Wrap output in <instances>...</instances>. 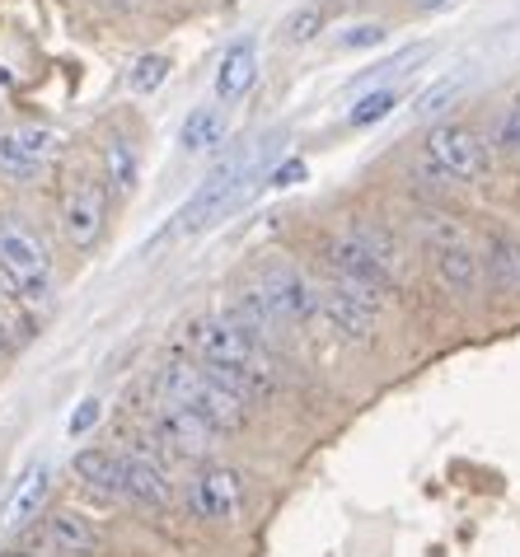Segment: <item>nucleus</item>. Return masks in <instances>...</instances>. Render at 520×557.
Instances as JSON below:
<instances>
[{
    "label": "nucleus",
    "mask_w": 520,
    "mask_h": 557,
    "mask_svg": "<svg viewBox=\"0 0 520 557\" xmlns=\"http://www.w3.org/2000/svg\"><path fill=\"white\" fill-rule=\"evenodd\" d=\"M164 394H170V404H183L216 431H239L244 417H249V404H244L231 384H221L211 375V366H197V361H170Z\"/></svg>",
    "instance_id": "1"
},
{
    "label": "nucleus",
    "mask_w": 520,
    "mask_h": 557,
    "mask_svg": "<svg viewBox=\"0 0 520 557\" xmlns=\"http://www.w3.org/2000/svg\"><path fill=\"white\" fill-rule=\"evenodd\" d=\"M258 154L263 150H244V154H231L225 164H216L211 174L202 178V188H197L188 197V207H183L174 221L178 230H188V235H197V230H207V225H216L225 221L239 202H244V193L253 188V169H258Z\"/></svg>",
    "instance_id": "2"
},
{
    "label": "nucleus",
    "mask_w": 520,
    "mask_h": 557,
    "mask_svg": "<svg viewBox=\"0 0 520 557\" xmlns=\"http://www.w3.org/2000/svg\"><path fill=\"white\" fill-rule=\"evenodd\" d=\"M188 347L202 356V366H221V370H244V375L268 380V361H263V343L249 337L231 323L225 314H207L188 323Z\"/></svg>",
    "instance_id": "3"
},
{
    "label": "nucleus",
    "mask_w": 520,
    "mask_h": 557,
    "mask_svg": "<svg viewBox=\"0 0 520 557\" xmlns=\"http://www.w3.org/2000/svg\"><path fill=\"white\" fill-rule=\"evenodd\" d=\"M426 160L446 178H483L487 174V146L465 122H441V127H432V136H426Z\"/></svg>",
    "instance_id": "4"
},
{
    "label": "nucleus",
    "mask_w": 520,
    "mask_h": 557,
    "mask_svg": "<svg viewBox=\"0 0 520 557\" xmlns=\"http://www.w3.org/2000/svg\"><path fill=\"white\" fill-rule=\"evenodd\" d=\"M0 268L10 272V282L24 290V296L42 300L52 286V258L48 249L20 225H0Z\"/></svg>",
    "instance_id": "5"
},
{
    "label": "nucleus",
    "mask_w": 520,
    "mask_h": 557,
    "mask_svg": "<svg viewBox=\"0 0 520 557\" xmlns=\"http://www.w3.org/2000/svg\"><path fill=\"white\" fill-rule=\"evenodd\" d=\"M103 225H109V188L95 178H81L61 202V235L75 249H95L103 239Z\"/></svg>",
    "instance_id": "6"
},
{
    "label": "nucleus",
    "mask_w": 520,
    "mask_h": 557,
    "mask_svg": "<svg viewBox=\"0 0 520 557\" xmlns=\"http://www.w3.org/2000/svg\"><path fill=\"white\" fill-rule=\"evenodd\" d=\"M253 286L263 290V300L272 305V314L282 319V329H296V323H310L319 314V290L305 282L296 268H286V262L268 268Z\"/></svg>",
    "instance_id": "7"
},
{
    "label": "nucleus",
    "mask_w": 520,
    "mask_h": 557,
    "mask_svg": "<svg viewBox=\"0 0 520 557\" xmlns=\"http://www.w3.org/2000/svg\"><path fill=\"white\" fill-rule=\"evenodd\" d=\"M156 436L160 445H170L174 455L183 459H211V450H216V426H207L197 412H188L183 404H164L156 412Z\"/></svg>",
    "instance_id": "8"
},
{
    "label": "nucleus",
    "mask_w": 520,
    "mask_h": 557,
    "mask_svg": "<svg viewBox=\"0 0 520 557\" xmlns=\"http://www.w3.org/2000/svg\"><path fill=\"white\" fill-rule=\"evenodd\" d=\"M375 309H380L375 296H366V290L347 286V282H333V286L319 290V314H324L343 337H371Z\"/></svg>",
    "instance_id": "9"
},
{
    "label": "nucleus",
    "mask_w": 520,
    "mask_h": 557,
    "mask_svg": "<svg viewBox=\"0 0 520 557\" xmlns=\"http://www.w3.org/2000/svg\"><path fill=\"white\" fill-rule=\"evenodd\" d=\"M244 506V487L235 469H221V463H207L202 473L193 478V510L202 520H235Z\"/></svg>",
    "instance_id": "10"
},
{
    "label": "nucleus",
    "mask_w": 520,
    "mask_h": 557,
    "mask_svg": "<svg viewBox=\"0 0 520 557\" xmlns=\"http://www.w3.org/2000/svg\"><path fill=\"white\" fill-rule=\"evenodd\" d=\"M57 136L48 127H10L0 132V169L14 178H34L42 164L52 160Z\"/></svg>",
    "instance_id": "11"
},
{
    "label": "nucleus",
    "mask_w": 520,
    "mask_h": 557,
    "mask_svg": "<svg viewBox=\"0 0 520 557\" xmlns=\"http://www.w3.org/2000/svg\"><path fill=\"white\" fill-rule=\"evenodd\" d=\"M38 544L48 553H66V557H95L103 548V534L85 516H75V510H57V516L42 520Z\"/></svg>",
    "instance_id": "12"
},
{
    "label": "nucleus",
    "mask_w": 520,
    "mask_h": 557,
    "mask_svg": "<svg viewBox=\"0 0 520 557\" xmlns=\"http://www.w3.org/2000/svg\"><path fill=\"white\" fill-rule=\"evenodd\" d=\"M122 463V492H127L132 502L141 506H170V478H164V469L150 455L141 450H122L117 455Z\"/></svg>",
    "instance_id": "13"
},
{
    "label": "nucleus",
    "mask_w": 520,
    "mask_h": 557,
    "mask_svg": "<svg viewBox=\"0 0 520 557\" xmlns=\"http://www.w3.org/2000/svg\"><path fill=\"white\" fill-rule=\"evenodd\" d=\"M436 276L455 296H469V290H479V282H483V258L469 249V239L436 244Z\"/></svg>",
    "instance_id": "14"
},
{
    "label": "nucleus",
    "mask_w": 520,
    "mask_h": 557,
    "mask_svg": "<svg viewBox=\"0 0 520 557\" xmlns=\"http://www.w3.org/2000/svg\"><path fill=\"white\" fill-rule=\"evenodd\" d=\"M258 81V48L253 42H235L231 52L221 57V71H216V95L231 103V99H244Z\"/></svg>",
    "instance_id": "15"
},
{
    "label": "nucleus",
    "mask_w": 520,
    "mask_h": 557,
    "mask_svg": "<svg viewBox=\"0 0 520 557\" xmlns=\"http://www.w3.org/2000/svg\"><path fill=\"white\" fill-rule=\"evenodd\" d=\"M42 497H48V469H42V463H38V469H34V473H28L24 483H20V492H14V497H10V506H5V520H0V524H5V530H24V524L38 516Z\"/></svg>",
    "instance_id": "16"
},
{
    "label": "nucleus",
    "mask_w": 520,
    "mask_h": 557,
    "mask_svg": "<svg viewBox=\"0 0 520 557\" xmlns=\"http://www.w3.org/2000/svg\"><path fill=\"white\" fill-rule=\"evenodd\" d=\"M178 141L188 154H202V150H216L225 141V117L216 113V108H197V113H188V122H183Z\"/></svg>",
    "instance_id": "17"
},
{
    "label": "nucleus",
    "mask_w": 520,
    "mask_h": 557,
    "mask_svg": "<svg viewBox=\"0 0 520 557\" xmlns=\"http://www.w3.org/2000/svg\"><path fill=\"white\" fill-rule=\"evenodd\" d=\"M75 473L99 492H122V463L113 450H81L75 455Z\"/></svg>",
    "instance_id": "18"
},
{
    "label": "nucleus",
    "mask_w": 520,
    "mask_h": 557,
    "mask_svg": "<svg viewBox=\"0 0 520 557\" xmlns=\"http://www.w3.org/2000/svg\"><path fill=\"white\" fill-rule=\"evenodd\" d=\"M487 268H493V282L507 286L520 296V244L516 239H493V249H487Z\"/></svg>",
    "instance_id": "19"
},
{
    "label": "nucleus",
    "mask_w": 520,
    "mask_h": 557,
    "mask_svg": "<svg viewBox=\"0 0 520 557\" xmlns=\"http://www.w3.org/2000/svg\"><path fill=\"white\" fill-rule=\"evenodd\" d=\"M164 81H170V57H160V52L141 57V61L132 66V75H127V85L136 89V95H156Z\"/></svg>",
    "instance_id": "20"
},
{
    "label": "nucleus",
    "mask_w": 520,
    "mask_h": 557,
    "mask_svg": "<svg viewBox=\"0 0 520 557\" xmlns=\"http://www.w3.org/2000/svg\"><path fill=\"white\" fill-rule=\"evenodd\" d=\"M103 160H109V178L117 183L122 193H132L136 188V150H132V141H109V154H103Z\"/></svg>",
    "instance_id": "21"
},
{
    "label": "nucleus",
    "mask_w": 520,
    "mask_h": 557,
    "mask_svg": "<svg viewBox=\"0 0 520 557\" xmlns=\"http://www.w3.org/2000/svg\"><path fill=\"white\" fill-rule=\"evenodd\" d=\"M394 103H399V95H394V89H375V95L357 99V108H351V127H371V122L389 117Z\"/></svg>",
    "instance_id": "22"
},
{
    "label": "nucleus",
    "mask_w": 520,
    "mask_h": 557,
    "mask_svg": "<svg viewBox=\"0 0 520 557\" xmlns=\"http://www.w3.org/2000/svg\"><path fill=\"white\" fill-rule=\"evenodd\" d=\"M460 89H465V75H455V81H441L432 85L426 95L418 99V117H436V113H446V108L460 99Z\"/></svg>",
    "instance_id": "23"
},
{
    "label": "nucleus",
    "mask_w": 520,
    "mask_h": 557,
    "mask_svg": "<svg viewBox=\"0 0 520 557\" xmlns=\"http://www.w3.org/2000/svg\"><path fill=\"white\" fill-rule=\"evenodd\" d=\"M319 28H324V5H305V10H296L286 20V42H310V38H319Z\"/></svg>",
    "instance_id": "24"
},
{
    "label": "nucleus",
    "mask_w": 520,
    "mask_h": 557,
    "mask_svg": "<svg viewBox=\"0 0 520 557\" xmlns=\"http://www.w3.org/2000/svg\"><path fill=\"white\" fill-rule=\"evenodd\" d=\"M380 42H385V24H357V28H347V34L338 38V48L357 52V48H380Z\"/></svg>",
    "instance_id": "25"
},
{
    "label": "nucleus",
    "mask_w": 520,
    "mask_h": 557,
    "mask_svg": "<svg viewBox=\"0 0 520 557\" xmlns=\"http://www.w3.org/2000/svg\"><path fill=\"white\" fill-rule=\"evenodd\" d=\"M95 422H99V398H85L81 412H71V436H85Z\"/></svg>",
    "instance_id": "26"
},
{
    "label": "nucleus",
    "mask_w": 520,
    "mask_h": 557,
    "mask_svg": "<svg viewBox=\"0 0 520 557\" xmlns=\"http://www.w3.org/2000/svg\"><path fill=\"white\" fill-rule=\"evenodd\" d=\"M300 178H305V164L300 160H286V164L272 169V188H290V183H300Z\"/></svg>",
    "instance_id": "27"
},
{
    "label": "nucleus",
    "mask_w": 520,
    "mask_h": 557,
    "mask_svg": "<svg viewBox=\"0 0 520 557\" xmlns=\"http://www.w3.org/2000/svg\"><path fill=\"white\" fill-rule=\"evenodd\" d=\"M507 141L520 150V95H516V103H511V122H507Z\"/></svg>",
    "instance_id": "28"
},
{
    "label": "nucleus",
    "mask_w": 520,
    "mask_h": 557,
    "mask_svg": "<svg viewBox=\"0 0 520 557\" xmlns=\"http://www.w3.org/2000/svg\"><path fill=\"white\" fill-rule=\"evenodd\" d=\"M412 5H418V10H441L446 0H412Z\"/></svg>",
    "instance_id": "29"
},
{
    "label": "nucleus",
    "mask_w": 520,
    "mask_h": 557,
    "mask_svg": "<svg viewBox=\"0 0 520 557\" xmlns=\"http://www.w3.org/2000/svg\"><path fill=\"white\" fill-rule=\"evenodd\" d=\"M103 5H117L122 10V5H132V0H103Z\"/></svg>",
    "instance_id": "30"
},
{
    "label": "nucleus",
    "mask_w": 520,
    "mask_h": 557,
    "mask_svg": "<svg viewBox=\"0 0 520 557\" xmlns=\"http://www.w3.org/2000/svg\"><path fill=\"white\" fill-rule=\"evenodd\" d=\"M0 557H38V553H0Z\"/></svg>",
    "instance_id": "31"
},
{
    "label": "nucleus",
    "mask_w": 520,
    "mask_h": 557,
    "mask_svg": "<svg viewBox=\"0 0 520 557\" xmlns=\"http://www.w3.org/2000/svg\"><path fill=\"white\" fill-rule=\"evenodd\" d=\"M0 351H5V329H0Z\"/></svg>",
    "instance_id": "32"
}]
</instances>
